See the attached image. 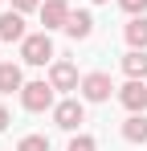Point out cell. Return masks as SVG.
Segmentation results:
<instances>
[{
    "label": "cell",
    "mask_w": 147,
    "mask_h": 151,
    "mask_svg": "<svg viewBox=\"0 0 147 151\" xmlns=\"http://www.w3.org/2000/svg\"><path fill=\"white\" fill-rule=\"evenodd\" d=\"M119 102L127 106V110H135V114H139V110H147V86L139 82V78H131V82L119 90Z\"/></svg>",
    "instance_id": "obj_4"
},
{
    "label": "cell",
    "mask_w": 147,
    "mask_h": 151,
    "mask_svg": "<svg viewBox=\"0 0 147 151\" xmlns=\"http://www.w3.org/2000/svg\"><path fill=\"white\" fill-rule=\"evenodd\" d=\"M53 123L61 127V131H78V123H86V110H82V102L78 98H66L53 106Z\"/></svg>",
    "instance_id": "obj_3"
},
{
    "label": "cell",
    "mask_w": 147,
    "mask_h": 151,
    "mask_svg": "<svg viewBox=\"0 0 147 151\" xmlns=\"http://www.w3.org/2000/svg\"><path fill=\"white\" fill-rule=\"evenodd\" d=\"M66 21H70L66 0H45V4H41V25L45 29H66Z\"/></svg>",
    "instance_id": "obj_5"
},
{
    "label": "cell",
    "mask_w": 147,
    "mask_h": 151,
    "mask_svg": "<svg viewBox=\"0 0 147 151\" xmlns=\"http://www.w3.org/2000/svg\"><path fill=\"white\" fill-rule=\"evenodd\" d=\"M70 151H94V139L90 135H78V139H70Z\"/></svg>",
    "instance_id": "obj_15"
},
{
    "label": "cell",
    "mask_w": 147,
    "mask_h": 151,
    "mask_svg": "<svg viewBox=\"0 0 147 151\" xmlns=\"http://www.w3.org/2000/svg\"><path fill=\"white\" fill-rule=\"evenodd\" d=\"M94 4H106V0H94Z\"/></svg>",
    "instance_id": "obj_19"
},
{
    "label": "cell",
    "mask_w": 147,
    "mask_h": 151,
    "mask_svg": "<svg viewBox=\"0 0 147 151\" xmlns=\"http://www.w3.org/2000/svg\"><path fill=\"white\" fill-rule=\"evenodd\" d=\"M17 151H49V139H45V135H24Z\"/></svg>",
    "instance_id": "obj_14"
},
{
    "label": "cell",
    "mask_w": 147,
    "mask_h": 151,
    "mask_svg": "<svg viewBox=\"0 0 147 151\" xmlns=\"http://www.w3.org/2000/svg\"><path fill=\"white\" fill-rule=\"evenodd\" d=\"M122 70H127V78H143L147 74V49H131L122 57Z\"/></svg>",
    "instance_id": "obj_12"
},
{
    "label": "cell",
    "mask_w": 147,
    "mask_h": 151,
    "mask_svg": "<svg viewBox=\"0 0 147 151\" xmlns=\"http://www.w3.org/2000/svg\"><path fill=\"white\" fill-rule=\"evenodd\" d=\"M49 82H53V90H74V86H78V70H74L70 61H53Z\"/></svg>",
    "instance_id": "obj_7"
},
{
    "label": "cell",
    "mask_w": 147,
    "mask_h": 151,
    "mask_svg": "<svg viewBox=\"0 0 147 151\" xmlns=\"http://www.w3.org/2000/svg\"><path fill=\"white\" fill-rule=\"evenodd\" d=\"M110 90H115V86H110V78H106V74H90L86 82H82V94H86L90 102H106V98H110Z\"/></svg>",
    "instance_id": "obj_6"
},
{
    "label": "cell",
    "mask_w": 147,
    "mask_h": 151,
    "mask_svg": "<svg viewBox=\"0 0 147 151\" xmlns=\"http://www.w3.org/2000/svg\"><path fill=\"white\" fill-rule=\"evenodd\" d=\"M4 127H8V110L0 106V131H4Z\"/></svg>",
    "instance_id": "obj_18"
},
{
    "label": "cell",
    "mask_w": 147,
    "mask_h": 151,
    "mask_svg": "<svg viewBox=\"0 0 147 151\" xmlns=\"http://www.w3.org/2000/svg\"><path fill=\"white\" fill-rule=\"evenodd\" d=\"M37 4H41V0H12V8H17V12H29V8H37Z\"/></svg>",
    "instance_id": "obj_17"
},
{
    "label": "cell",
    "mask_w": 147,
    "mask_h": 151,
    "mask_svg": "<svg viewBox=\"0 0 147 151\" xmlns=\"http://www.w3.org/2000/svg\"><path fill=\"white\" fill-rule=\"evenodd\" d=\"M90 29H94L90 12H70V21H66V33H70L74 41H86V37H90Z\"/></svg>",
    "instance_id": "obj_10"
},
{
    "label": "cell",
    "mask_w": 147,
    "mask_h": 151,
    "mask_svg": "<svg viewBox=\"0 0 147 151\" xmlns=\"http://www.w3.org/2000/svg\"><path fill=\"white\" fill-rule=\"evenodd\" d=\"M12 90H24V78H21V65L4 61L0 65V94H12Z\"/></svg>",
    "instance_id": "obj_9"
},
{
    "label": "cell",
    "mask_w": 147,
    "mask_h": 151,
    "mask_svg": "<svg viewBox=\"0 0 147 151\" xmlns=\"http://www.w3.org/2000/svg\"><path fill=\"white\" fill-rule=\"evenodd\" d=\"M122 139H127V143H147V119L143 114H131V119L122 123Z\"/></svg>",
    "instance_id": "obj_11"
},
{
    "label": "cell",
    "mask_w": 147,
    "mask_h": 151,
    "mask_svg": "<svg viewBox=\"0 0 147 151\" xmlns=\"http://www.w3.org/2000/svg\"><path fill=\"white\" fill-rule=\"evenodd\" d=\"M127 41H131L135 49H147V17H135V21L127 25Z\"/></svg>",
    "instance_id": "obj_13"
},
{
    "label": "cell",
    "mask_w": 147,
    "mask_h": 151,
    "mask_svg": "<svg viewBox=\"0 0 147 151\" xmlns=\"http://www.w3.org/2000/svg\"><path fill=\"white\" fill-rule=\"evenodd\" d=\"M122 8H127V12H135V17H139V12H147V0H119Z\"/></svg>",
    "instance_id": "obj_16"
},
{
    "label": "cell",
    "mask_w": 147,
    "mask_h": 151,
    "mask_svg": "<svg viewBox=\"0 0 147 151\" xmlns=\"http://www.w3.org/2000/svg\"><path fill=\"white\" fill-rule=\"evenodd\" d=\"M21 57L29 65H45L49 57H53V41H49V33H33V37H24L21 41Z\"/></svg>",
    "instance_id": "obj_1"
},
{
    "label": "cell",
    "mask_w": 147,
    "mask_h": 151,
    "mask_svg": "<svg viewBox=\"0 0 147 151\" xmlns=\"http://www.w3.org/2000/svg\"><path fill=\"white\" fill-rule=\"evenodd\" d=\"M21 102H24V110H49L53 106V82H29L21 90Z\"/></svg>",
    "instance_id": "obj_2"
},
{
    "label": "cell",
    "mask_w": 147,
    "mask_h": 151,
    "mask_svg": "<svg viewBox=\"0 0 147 151\" xmlns=\"http://www.w3.org/2000/svg\"><path fill=\"white\" fill-rule=\"evenodd\" d=\"M0 41H24L21 12H4V17H0Z\"/></svg>",
    "instance_id": "obj_8"
}]
</instances>
